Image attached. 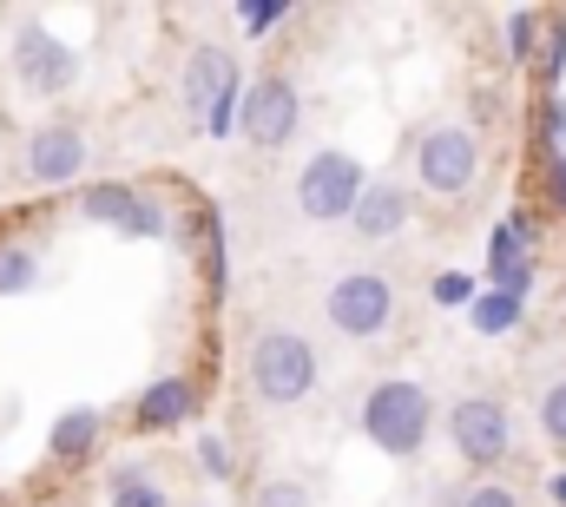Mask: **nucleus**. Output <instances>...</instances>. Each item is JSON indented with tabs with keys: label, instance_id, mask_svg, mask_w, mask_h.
Wrapping results in <instances>:
<instances>
[{
	"label": "nucleus",
	"instance_id": "nucleus-26",
	"mask_svg": "<svg viewBox=\"0 0 566 507\" xmlns=\"http://www.w3.org/2000/svg\"><path fill=\"white\" fill-rule=\"evenodd\" d=\"M560 73H566V20L554 27V46H547V60H541V80H547V100L560 93Z\"/></svg>",
	"mask_w": 566,
	"mask_h": 507
},
{
	"label": "nucleus",
	"instance_id": "nucleus-12",
	"mask_svg": "<svg viewBox=\"0 0 566 507\" xmlns=\"http://www.w3.org/2000/svg\"><path fill=\"white\" fill-rule=\"evenodd\" d=\"M198 408H205V395H198V382H191V376H158V382H145L139 408H133V428L165 435V428L198 422Z\"/></svg>",
	"mask_w": 566,
	"mask_h": 507
},
{
	"label": "nucleus",
	"instance_id": "nucleus-10",
	"mask_svg": "<svg viewBox=\"0 0 566 507\" xmlns=\"http://www.w3.org/2000/svg\"><path fill=\"white\" fill-rule=\"evenodd\" d=\"M27 178L33 185H73L80 172H86V132L73 126V120H53V126H40L27 138Z\"/></svg>",
	"mask_w": 566,
	"mask_h": 507
},
{
	"label": "nucleus",
	"instance_id": "nucleus-14",
	"mask_svg": "<svg viewBox=\"0 0 566 507\" xmlns=\"http://www.w3.org/2000/svg\"><path fill=\"white\" fill-rule=\"evenodd\" d=\"M488 290H507V297H521V303H527V290H534V257H527V238L514 231V218H501V225L488 231Z\"/></svg>",
	"mask_w": 566,
	"mask_h": 507
},
{
	"label": "nucleus",
	"instance_id": "nucleus-16",
	"mask_svg": "<svg viewBox=\"0 0 566 507\" xmlns=\"http://www.w3.org/2000/svg\"><path fill=\"white\" fill-rule=\"evenodd\" d=\"M106 507H171V495L158 488V475L145 462H119L106 482Z\"/></svg>",
	"mask_w": 566,
	"mask_h": 507
},
{
	"label": "nucleus",
	"instance_id": "nucleus-27",
	"mask_svg": "<svg viewBox=\"0 0 566 507\" xmlns=\"http://www.w3.org/2000/svg\"><path fill=\"white\" fill-rule=\"evenodd\" d=\"M468 507H527V501H521L507 482H474V488H468Z\"/></svg>",
	"mask_w": 566,
	"mask_h": 507
},
{
	"label": "nucleus",
	"instance_id": "nucleus-21",
	"mask_svg": "<svg viewBox=\"0 0 566 507\" xmlns=\"http://www.w3.org/2000/svg\"><path fill=\"white\" fill-rule=\"evenodd\" d=\"M428 297H434L441 310H474V297H481V290H474V277H461V270H441V277L428 283Z\"/></svg>",
	"mask_w": 566,
	"mask_h": 507
},
{
	"label": "nucleus",
	"instance_id": "nucleus-17",
	"mask_svg": "<svg viewBox=\"0 0 566 507\" xmlns=\"http://www.w3.org/2000/svg\"><path fill=\"white\" fill-rule=\"evenodd\" d=\"M521 297H507V290H481L474 297V310H468V323L481 330V337H507V330H521Z\"/></svg>",
	"mask_w": 566,
	"mask_h": 507
},
{
	"label": "nucleus",
	"instance_id": "nucleus-19",
	"mask_svg": "<svg viewBox=\"0 0 566 507\" xmlns=\"http://www.w3.org/2000/svg\"><path fill=\"white\" fill-rule=\"evenodd\" d=\"M198 238H205V270H211V297H224V218L198 211Z\"/></svg>",
	"mask_w": 566,
	"mask_h": 507
},
{
	"label": "nucleus",
	"instance_id": "nucleus-23",
	"mask_svg": "<svg viewBox=\"0 0 566 507\" xmlns=\"http://www.w3.org/2000/svg\"><path fill=\"white\" fill-rule=\"evenodd\" d=\"M541 435H547L554 448H566V376L554 382V389H541Z\"/></svg>",
	"mask_w": 566,
	"mask_h": 507
},
{
	"label": "nucleus",
	"instance_id": "nucleus-5",
	"mask_svg": "<svg viewBox=\"0 0 566 507\" xmlns=\"http://www.w3.org/2000/svg\"><path fill=\"white\" fill-rule=\"evenodd\" d=\"M323 317H329L336 337L376 343V337H389V323H396V283H389L382 270H349V277H336V283L323 290Z\"/></svg>",
	"mask_w": 566,
	"mask_h": 507
},
{
	"label": "nucleus",
	"instance_id": "nucleus-30",
	"mask_svg": "<svg viewBox=\"0 0 566 507\" xmlns=\"http://www.w3.org/2000/svg\"><path fill=\"white\" fill-rule=\"evenodd\" d=\"M428 507H468V488H441Z\"/></svg>",
	"mask_w": 566,
	"mask_h": 507
},
{
	"label": "nucleus",
	"instance_id": "nucleus-3",
	"mask_svg": "<svg viewBox=\"0 0 566 507\" xmlns=\"http://www.w3.org/2000/svg\"><path fill=\"white\" fill-rule=\"evenodd\" d=\"M244 370H251V395H258V402L296 408V402L316 389V343H310L303 330H290V323H271V330H258Z\"/></svg>",
	"mask_w": 566,
	"mask_h": 507
},
{
	"label": "nucleus",
	"instance_id": "nucleus-9",
	"mask_svg": "<svg viewBox=\"0 0 566 507\" xmlns=\"http://www.w3.org/2000/svg\"><path fill=\"white\" fill-rule=\"evenodd\" d=\"M13 73H20L27 93L60 100V93H73V80H80V53H73L60 33H46L40 20H27V27L13 33Z\"/></svg>",
	"mask_w": 566,
	"mask_h": 507
},
{
	"label": "nucleus",
	"instance_id": "nucleus-20",
	"mask_svg": "<svg viewBox=\"0 0 566 507\" xmlns=\"http://www.w3.org/2000/svg\"><path fill=\"white\" fill-rule=\"evenodd\" d=\"M534 33H541V13H534V7H514V13H507V60H514V66L534 60Z\"/></svg>",
	"mask_w": 566,
	"mask_h": 507
},
{
	"label": "nucleus",
	"instance_id": "nucleus-2",
	"mask_svg": "<svg viewBox=\"0 0 566 507\" xmlns=\"http://www.w3.org/2000/svg\"><path fill=\"white\" fill-rule=\"evenodd\" d=\"M428 428H434V395H428L422 382L382 376L369 395H363V435H369L382 455H396V462L422 455Z\"/></svg>",
	"mask_w": 566,
	"mask_h": 507
},
{
	"label": "nucleus",
	"instance_id": "nucleus-1",
	"mask_svg": "<svg viewBox=\"0 0 566 507\" xmlns=\"http://www.w3.org/2000/svg\"><path fill=\"white\" fill-rule=\"evenodd\" d=\"M178 93H185V113H191V126L205 132V138H231L238 120H244V66H238V53L231 46H191V60H185V73H178Z\"/></svg>",
	"mask_w": 566,
	"mask_h": 507
},
{
	"label": "nucleus",
	"instance_id": "nucleus-8",
	"mask_svg": "<svg viewBox=\"0 0 566 507\" xmlns=\"http://www.w3.org/2000/svg\"><path fill=\"white\" fill-rule=\"evenodd\" d=\"M296 126H303V93H296V80H290V73H264V80H251L238 132H244L258 152H283V145L296 138Z\"/></svg>",
	"mask_w": 566,
	"mask_h": 507
},
{
	"label": "nucleus",
	"instance_id": "nucleus-18",
	"mask_svg": "<svg viewBox=\"0 0 566 507\" xmlns=\"http://www.w3.org/2000/svg\"><path fill=\"white\" fill-rule=\"evenodd\" d=\"M40 283V251L20 238H0V297H20Z\"/></svg>",
	"mask_w": 566,
	"mask_h": 507
},
{
	"label": "nucleus",
	"instance_id": "nucleus-11",
	"mask_svg": "<svg viewBox=\"0 0 566 507\" xmlns=\"http://www.w3.org/2000/svg\"><path fill=\"white\" fill-rule=\"evenodd\" d=\"M80 211H86L93 225H119L126 238H165V231H171L165 205H151V198H139V192H126V185H93Z\"/></svg>",
	"mask_w": 566,
	"mask_h": 507
},
{
	"label": "nucleus",
	"instance_id": "nucleus-28",
	"mask_svg": "<svg viewBox=\"0 0 566 507\" xmlns=\"http://www.w3.org/2000/svg\"><path fill=\"white\" fill-rule=\"evenodd\" d=\"M541 132H547V152H566V100L560 93L541 106Z\"/></svg>",
	"mask_w": 566,
	"mask_h": 507
},
{
	"label": "nucleus",
	"instance_id": "nucleus-24",
	"mask_svg": "<svg viewBox=\"0 0 566 507\" xmlns=\"http://www.w3.org/2000/svg\"><path fill=\"white\" fill-rule=\"evenodd\" d=\"M198 468H205L211 482H231V475H238V462H231V442H224V435H198Z\"/></svg>",
	"mask_w": 566,
	"mask_h": 507
},
{
	"label": "nucleus",
	"instance_id": "nucleus-25",
	"mask_svg": "<svg viewBox=\"0 0 566 507\" xmlns=\"http://www.w3.org/2000/svg\"><path fill=\"white\" fill-rule=\"evenodd\" d=\"M283 13H290V0H244V7H238V20H244L251 33H271Z\"/></svg>",
	"mask_w": 566,
	"mask_h": 507
},
{
	"label": "nucleus",
	"instance_id": "nucleus-15",
	"mask_svg": "<svg viewBox=\"0 0 566 507\" xmlns=\"http://www.w3.org/2000/svg\"><path fill=\"white\" fill-rule=\"evenodd\" d=\"M99 435H106V415H99V408H66V415L53 422L46 448H53V462H86V455L99 448Z\"/></svg>",
	"mask_w": 566,
	"mask_h": 507
},
{
	"label": "nucleus",
	"instance_id": "nucleus-6",
	"mask_svg": "<svg viewBox=\"0 0 566 507\" xmlns=\"http://www.w3.org/2000/svg\"><path fill=\"white\" fill-rule=\"evenodd\" d=\"M481 178V138L468 126H428L416 138V185L428 198H461Z\"/></svg>",
	"mask_w": 566,
	"mask_h": 507
},
{
	"label": "nucleus",
	"instance_id": "nucleus-13",
	"mask_svg": "<svg viewBox=\"0 0 566 507\" xmlns=\"http://www.w3.org/2000/svg\"><path fill=\"white\" fill-rule=\"evenodd\" d=\"M349 231H356V238H369V245H389L396 231H409V192H402L396 178H369V192H363V205H356Z\"/></svg>",
	"mask_w": 566,
	"mask_h": 507
},
{
	"label": "nucleus",
	"instance_id": "nucleus-7",
	"mask_svg": "<svg viewBox=\"0 0 566 507\" xmlns=\"http://www.w3.org/2000/svg\"><path fill=\"white\" fill-rule=\"evenodd\" d=\"M448 442L468 468H501L507 448H514V415L501 395H461L448 408Z\"/></svg>",
	"mask_w": 566,
	"mask_h": 507
},
{
	"label": "nucleus",
	"instance_id": "nucleus-22",
	"mask_svg": "<svg viewBox=\"0 0 566 507\" xmlns=\"http://www.w3.org/2000/svg\"><path fill=\"white\" fill-rule=\"evenodd\" d=\"M251 507H316V501H310V482L277 475V482H264V488L251 495Z\"/></svg>",
	"mask_w": 566,
	"mask_h": 507
},
{
	"label": "nucleus",
	"instance_id": "nucleus-4",
	"mask_svg": "<svg viewBox=\"0 0 566 507\" xmlns=\"http://www.w3.org/2000/svg\"><path fill=\"white\" fill-rule=\"evenodd\" d=\"M363 192H369V172H363V158L356 152H310V165L296 172V211L310 218V225H336V218H356V205H363Z\"/></svg>",
	"mask_w": 566,
	"mask_h": 507
},
{
	"label": "nucleus",
	"instance_id": "nucleus-29",
	"mask_svg": "<svg viewBox=\"0 0 566 507\" xmlns=\"http://www.w3.org/2000/svg\"><path fill=\"white\" fill-rule=\"evenodd\" d=\"M547 205L566 218V152H547Z\"/></svg>",
	"mask_w": 566,
	"mask_h": 507
},
{
	"label": "nucleus",
	"instance_id": "nucleus-31",
	"mask_svg": "<svg viewBox=\"0 0 566 507\" xmlns=\"http://www.w3.org/2000/svg\"><path fill=\"white\" fill-rule=\"evenodd\" d=\"M554 501H560V507H566V475H554Z\"/></svg>",
	"mask_w": 566,
	"mask_h": 507
}]
</instances>
